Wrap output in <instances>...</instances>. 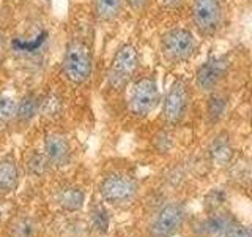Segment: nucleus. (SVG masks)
Wrapping results in <instances>:
<instances>
[{
  "mask_svg": "<svg viewBox=\"0 0 252 237\" xmlns=\"http://www.w3.org/2000/svg\"><path fill=\"white\" fill-rule=\"evenodd\" d=\"M185 0H162V3L169 8H178L181 3H183Z\"/></svg>",
  "mask_w": 252,
  "mask_h": 237,
  "instance_id": "nucleus-25",
  "label": "nucleus"
},
{
  "mask_svg": "<svg viewBox=\"0 0 252 237\" xmlns=\"http://www.w3.org/2000/svg\"><path fill=\"white\" fill-rule=\"evenodd\" d=\"M63 73L74 84H84L93 71V57L89 46L82 41H71L63 55Z\"/></svg>",
  "mask_w": 252,
  "mask_h": 237,
  "instance_id": "nucleus-3",
  "label": "nucleus"
},
{
  "mask_svg": "<svg viewBox=\"0 0 252 237\" xmlns=\"http://www.w3.org/2000/svg\"><path fill=\"white\" fill-rule=\"evenodd\" d=\"M208 95L210 97H208V103H207V116L210 118V122L216 123L225 116L228 100L225 97V93H222L220 90H215Z\"/></svg>",
  "mask_w": 252,
  "mask_h": 237,
  "instance_id": "nucleus-13",
  "label": "nucleus"
},
{
  "mask_svg": "<svg viewBox=\"0 0 252 237\" xmlns=\"http://www.w3.org/2000/svg\"><path fill=\"white\" fill-rule=\"evenodd\" d=\"M210 155H211V160L219 166L227 164L228 161H230L232 146H230L228 138L227 136H218L215 141H213V144L210 147Z\"/></svg>",
  "mask_w": 252,
  "mask_h": 237,
  "instance_id": "nucleus-16",
  "label": "nucleus"
},
{
  "mask_svg": "<svg viewBox=\"0 0 252 237\" xmlns=\"http://www.w3.org/2000/svg\"><path fill=\"white\" fill-rule=\"evenodd\" d=\"M126 3H128L132 10H136V11H142V10H145V8L148 6L150 3V0H125Z\"/></svg>",
  "mask_w": 252,
  "mask_h": 237,
  "instance_id": "nucleus-24",
  "label": "nucleus"
},
{
  "mask_svg": "<svg viewBox=\"0 0 252 237\" xmlns=\"http://www.w3.org/2000/svg\"><path fill=\"white\" fill-rule=\"evenodd\" d=\"M51 166L55 168H63L71 160V146L69 141L59 133L49 134L44 139V152Z\"/></svg>",
  "mask_w": 252,
  "mask_h": 237,
  "instance_id": "nucleus-10",
  "label": "nucleus"
},
{
  "mask_svg": "<svg viewBox=\"0 0 252 237\" xmlns=\"http://www.w3.org/2000/svg\"><path fill=\"white\" fill-rule=\"evenodd\" d=\"M159 89H158L156 78L145 75L137 78L132 82L129 90V111L136 117H147L152 114L159 105Z\"/></svg>",
  "mask_w": 252,
  "mask_h": 237,
  "instance_id": "nucleus-5",
  "label": "nucleus"
},
{
  "mask_svg": "<svg viewBox=\"0 0 252 237\" xmlns=\"http://www.w3.org/2000/svg\"><path fill=\"white\" fill-rule=\"evenodd\" d=\"M85 199H87L85 190H82L81 187H74V185L63 187L57 193V204L66 212L81 210L85 204Z\"/></svg>",
  "mask_w": 252,
  "mask_h": 237,
  "instance_id": "nucleus-11",
  "label": "nucleus"
},
{
  "mask_svg": "<svg viewBox=\"0 0 252 237\" xmlns=\"http://www.w3.org/2000/svg\"><path fill=\"white\" fill-rule=\"evenodd\" d=\"M139 51L137 47L131 43H125L118 47L115 52L112 63H110L109 73H107V81L112 89H125L128 85L134 76H136L139 70Z\"/></svg>",
  "mask_w": 252,
  "mask_h": 237,
  "instance_id": "nucleus-1",
  "label": "nucleus"
},
{
  "mask_svg": "<svg viewBox=\"0 0 252 237\" xmlns=\"http://www.w3.org/2000/svg\"><path fill=\"white\" fill-rule=\"evenodd\" d=\"M218 237H252V226H233L230 225Z\"/></svg>",
  "mask_w": 252,
  "mask_h": 237,
  "instance_id": "nucleus-23",
  "label": "nucleus"
},
{
  "mask_svg": "<svg viewBox=\"0 0 252 237\" xmlns=\"http://www.w3.org/2000/svg\"><path fill=\"white\" fill-rule=\"evenodd\" d=\"M8 236L10 237H36L38 225H36V221L30 217H19L13 220V223L8 228Z\"/></svg>",
  "mask_w": 252,
  "mask_h": 237,
  "instance_id": "nucleus-14",
  "label": "nucleus"
},
{
  "mask_svg": "<svg viewBox=\"0 0 252 237\" xmlns=\"http://www.w3.org/2000/svg\"><path fill=\"white\" fill-rule=\"evenodd\" d=\"M26 166H27V171L32 174V176H38L39 177V176H43L47 169H49L51 164H49V161H47V158H46L44 154L35 152V154H32L29 157Z\"/></svg>",
  "mask_w": 252,
  "mask_h": 237,
  "instance_id": "nucleus-18",
  "label": "nucleus"
},
{
  "mask_svg": "<svg viewBox=\"0 0 252 237\" xmlns=\"http://www.w3.org/2000/svg\"><path fill=\"white\" fill-rule=\"evenodd\" d=\"M222 5L219 0H192L191 2L192 26L202 37H215L222 27Z\"/></svg>",
  "mask_w": 252,
  "mask_h": 237,
  "instance_id": "nucleus-6",
  "label": "nucleus"
},
{
  "mask_svg": "<svg viewBox=\"0 0 252 237\" xmlns=\"http://www.w3.org/2000/svg\"><path fill=\"white\" fill-rule=\"evenodd\" d=\"M38 113H39V100L36 98V95L27 93L18 105V109H16V117L22 122H29Z\"/></svg>",
  "mask_w": 252,
  "mask_h": 237,
  "instance_id": "nucleus-17",
  "label": "nucleus"
},
{
  "mask_svg": "<svg viewBox=\"0 0 252 237\" xmlns=\"http://www.w3.org/2000/svg\"><path fill=\"white\" fill-rule=\"evenodd\" d=\"M2 217H3V213H2V210H0V221H2Z\"/></svg>",
  "mask_w": 252,
  "mask_h": 237,
  "instance_id": "nucleus-26",
  "label": "nucleus"
},
{
  "mask_svg": "<svg viewBox=\"0 0 252 237\" xmlns=\"http://www.w3.org/2000/svg\"><path fill=\"white\" fill-rule=\"evenodd\" d=\"M139 193V185L131 176L122 172H112L102 179L99 184L101 199L114 207L129 204Z\"/></svg>",
  "mask_w": 252,
  "mask_h": 237,
  "instance_id": "nucleus-4",
  "label": "nucleus"
},
{
  "mask_svg": "<svg viewBox=\"0 0 252 237\" xmlns=\"http://www.w3.org/2000/svg\"><path fill=\"white\" fill-rule=\"evenodd\" d=\"M189 101H191V95H189V87L183 79H177L173 82L165 97L162 100V117L169 125L180 123L188 114Z\"/></svg>",
  "mask_w": 252,
  "mask_h": 237,
  "instance_id": "nucleus-8",
  "label": "nucleus"
},
{
  "mask_svg": "<svg viewBox=\"0 0 252 237\" xmlns=\"http://www.w3.org/2000/svg\"><path fill=\"white\" fill-rule=\"evenodd\" d=\"M0 49H2V37H0Z\"/></svg>",
  "mask_w": 252,
  "mask_h": 237,
  "instance_id": "nucleus-27",
  "label": "nucleus"
},
{
  "mask_svg": "<svg viewBox=\"0 0 252 237\" xmlns=\"http://www.w3.org/2000/svg\"><path fill=\"white\" fill-rule=\"evenodd\" d=\"M39 113L47 117H57L62 113V100L59 95L51 93L43 101H39Z\"/></svg>",
  "mask_w": 252,
  "mask_h": 237,
  "instance_id": "nucleus-19",
  "label": "nucleus"
},
{
  "mask_svg": "<svg viewBox=\"0 0 252 237\" xmlns=\"http://www.w3.org/2000/svg\"><path fill=\"white\" fill-rule=\"evenodd\" d=\"M94 13L102 21H112L123 10L125 0H93Z\"/></svg>",
  "mask_w": 252,
  "mask_h": 237,
  "instance_id": "nucleus-15",
  "label": "nucleus"
},
{
  "mask_svg": "<svg viewBox=\"0 0 252 237\" xmlns=\"http://www.w3.org/2000/svg\"><path fill=\"white\" fill-rule=\"evenodd\" d=\"M92 223L94 226V229L99 233H106L109 229V225H110V218L107 215V210L102 207V205H98V207H94L93 212H92Z\"/></svg>",
  "mask_w": 252,
  "mask_h": 237,
  "instance_id": "nucleus-20",
  "label": "nucleus"
},
{
  "mask_svg": "<svg viewBox=\"0 0 252 237\" xmlns=\"http://www.w3.org/2000/svg\"><path fill=\"white\" fill-rule=\"evenodd\" d=\"M186 217V210L180 202H167L164 204L156 213V217L150 226V236L152 237H173L181 228Z\"/></svg>",
  "mask_w": 252,
  "mask_h": 237,
  "instance_id": "nucleus-9",
  "label": "nucleus"
},
{
  "mask_svg": "<svg viewBox=\"0 0 252 237\" xmlns=\"http://www.w3.org/2000/svg\"><path fill=\"white\" fill-rule=\"evenodd\" d=\"M228 70H230V62H228L227 55H211L197 68L195 87L205 93L219 90L227 79Z\"/></svg>",
  "mask_w": 252,
  "mask_h": 237,
  "instance_id": "nucleus-7",
  "label": "nucleus"
},
{
  "mask_svg": "<svg viewBox=\"0 0 252 237\" xmlns=\"http://www.w3.org/2000/svg\"><path fill=\"white\" fill-rule=\"evenodd\" d=\"M19 185V168L13 157L0 158V193H11Z\"/></svg>",
  "mask_w": 252,
  "mask_h": 237,
  "instance_id": "nucleus-12",
  "label": "nucleus"
},
{
  "mask_svg": "<svg viewBox=\"0 0 252 237\" xmlns=\"http://www.w3.org/2000/svg\"><path fill=\"white\" fill-rule=\"evenodd\" d=\"M18 103L11 98H0V125H5L16 117Z\"/></svg>",
  "mask_w": 252,
  "mask_h": 237,
  "instance_id": "nucleus-21",
  "label": "nucleus"
},
{
  "mask_svg": "<svg viewBox=\"0 0 252 237\" xmlns=\"http://www.w3.org/2000/svg\"><path fill=\"white\" fill-rule=\"evenodd\" d=\"M230 225H232V220L228 215H216V217L210 218L207 223H205V231L219 234V233H222L224 229H227Z\"/></svg>",
  "mask_w": 252,
  "mask_h": 237,
  "instance_id": "nucleus-22",
  "label": "nucleus"
},
{
  "mask_svg": "<svg viewBox=\"0 0 252 237\" xmlns=\"http://www.w3.org/2000/svg\"><path fill=\"white\" fill-rule=\"evenodd\" d=\"M197 51V40L188 29H172L161 38V54L169 63H183L192 59Z\"/></svg>",
  "mask_w": 252,
  "mask_h": 237,
  "instance_id": "nucleus-2",
  "label": "nucleus"
}]
</instances>
